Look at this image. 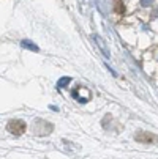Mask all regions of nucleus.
<instances>
[{"label":"nucleus","instance_id":"nucleus-1","mask_svg":"<svg viewBox=\"0 0 158 159\" xmlns=\"http://www.w3.org/2000/svg\"><path fill=\"white\" fill-rule=\"evenodd\" d=\"M8 131L14 135H21L22 132L26 131V123L22 120H11L8 123Z\"/></svg>","mask_w":158,"mask_h":159},{"label":"nucleus","instance_id":"nucleus-2","mask_svg":"<svg viewBox=\"0 0 158 159\" xmlns=\"http://www.w3.org/2000/svg\"><path fill=\"white\" fill-rule=\"evenodd\" d=\"M134 139H136L139 143H150V142L156 140L155 135L150 134V132H147V131H139L136 135H134Z\"/></svg>","mask_w":158,"mask_h":159},{"label":"nucleus","instance_id":"nucleus-3","mask_svg":"<svg viewBox=\"0 0 158 159\" xmlns=\"http://www.w3.org/2000/svg\"><path fill=\"white\" fill-rule=\"evenodd\" d=\"M92 39L95 41V44H97V46L100 48V51L103 52V55H104L106 58H109L111 55H109V51H108V48H106V44L103 43V39H101L98 35H92Z\"/></svg>","mask_w":158,"mask_h":159},{"label":"nucleus","instance_id":"nucleus-4","mask_svg":"<svg viewBox=\"0 0 158 159\" xmlns=\"http://www.w3.org/2000/svg\"><path fill=\"white\" fill-rule=\"evenodd\" d=\"M21 46L26 48V49H29V51H32V52H38V46H36V44H33L32 41H29V39L21 41Z\"/></svg>","mask_w":158,"mask_h":159},{"label":"nucleus","instance_id":"nucleus-5","mask_svg":"<svg viewBox=\"0 0 158 159\" xmlns=\"http://www.w3.org/2000/svg\"><path fill=\"white\" fill-rule=\"evenodd\" d=\"M70 80H71L70 77H62V79L59 80L57 85H59V87H65V85H68V84H70Z\"/></svg>","mask_w":158,"mask_h":159},{"label":"nucleus","instance_id":"nucleus-6","mask_svg":"<svg viewBox=\"0 0 158 159\" xmlns=\"http://www.w3.org/2000/svg\"><path fill=\"white\" fill-rule=\"evenodd\" d=\"M153 3V0H141V5L142 7H149V5H152Z\"/></svg>","mask_w":158,"mask_h":159}]
</instances>
